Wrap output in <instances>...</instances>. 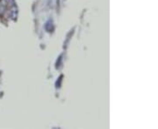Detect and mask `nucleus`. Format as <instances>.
Instances as JSON below:
<instances>
[{"label":"nucleus","mask_w":158,"mask_h":129,"mask_svg":"<svg viewBox=\"0 0 158 129\" xmlns=\"http://www.w3.org/2000/svg\"><path fill=\"white\" fill-rule=\"evenodd\" d=\"M8 0H0V15H4L5 12L6 11L7 6H8Z\"/></svg>","instance_id":"1"}]
</instances>
